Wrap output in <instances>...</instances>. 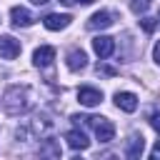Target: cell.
<instances>
[{"label":"cell","mask_w":160,"mask_h":160,"mask_svg":"<svg viewBox=\"0 0 160 160\" xmlns=\"http://www.w3.org/2000/svg\"><path fill=\"white\" fill-rule=\"evenodd\" d=\"M32 105V92L28 85H12L8 92H5V100H2V108L10 112V115H20L25 110H30Z\"/></svg>","instance_id":"6da1fadb"},{"label":"cell","mask_w":160,"mask_h":160,"mask_svg":"<svg viewBox=\"0 0 160 160\" xmlns=\"http://www.w3.org/2000/svg\"><path fill=\"white\" fill-rule=\"evenodd\" d=\"M110 25H112V12H108V10H98L88 20V30H105Z\"/></svg>","instance_id":"9c48e42d"},{"label":"cell","mask_w":160,"mask_h":160,"mask_svg":"<svg viewBox=\"0 0 160 160\" xmlns=\"http://www.w3.org/2000/svg\"><path fill=\"white\" fill-rule=\"evenodd\" d=\"M85 65H88V55H85L82 50H70V52H68V68H70L72 72L85 70Z\"/></svg>","instance_id":"4fadbf2b"},{"label":"cell","mask_w":160,"mask_h":160,"mask_svg":"<svg viewBox=\"0 0 160 160\" xmlns=\"http://www.w3.org/2000/svg\"><path fill=\"white\" fill-rule=\"evenodd\" d=\"M60 2H62V5H75L78 0H60Z\"/></svg>","instance_id":"ffe728a7"},{"label":"cell","mask_w":160,"mask_h":160,"mask_svg":"<svg viewBox=\"0 0 160 160\" xmlns=\"http://www.w3.org/2000/svg\"><path fill=\"white\" fill-rule=\"evenodd\" d=\"M52 60H55V48H50V45H40L32 52L35 68H48V65H52Z\"/></svg>","instance_id":"52a82bcc"},{"label":"cell","mask_w":160,"mask_h":160,"mask_svg":"<svg viewBox=\"0 0 160 160\" xmlns=\"http://www.w3.org/2000/svg\"><path fill=\"white\" fill-rule=\"evenodd\" d=\"M10 20H12V25H15V28H30L35 18H32V12H30L28 8L15 5V8L10 10Z\"/></svg>","instance_id":"8992f818"},{"label":"cell","mask_w":160,"mask_h":160,"mask_svg":"<svg viewBox=\"0 0 160 160\" xmlns=\"http://www.w3.org/2000/svg\"><path fill=\"white\" fill-rule=\"evenodd\" d=\"M92 50L98 52V58H100V60H105V58H110V55H112V50H115V40H112V38H108V35H98V38L92 40Z\"/></svg>","instance_id":"277c9868"},{"label":"cell","mask_w":160,"mask_h":160,"mask_svg":"<svg viewBox=\"0 0 160 160\" xmlns=\"http://www.w3.org/2000/svg\"><path fill=\"white\" fill-rule=\"evenodd\" d=\"M78 100H80V105H85V108H95V105L102 102V92H100L98 88H80V90H78Z\"/></svg>","instance_id":"5b68a950"},{"label":"cell","mask_w":160,"mask_h":160,"mask_svg":"<svg viewBox=\"0 0 160 160\" xmlns=\"http://www.w3.org/2000/svg\"><path fill=\"white\" fill-rule=\"evenodd\" d=\"M78 2H82V5H90V2H95V0H78Z\"/></svg>","instance_id":"44dd1931"},{"label":"cell","mask_w":160,"mask_h":160,"mask_svg":"<svg viewBox=\"0 0 160 160\" xmlns=\"http://www.w3.org/2000/svg\"><path fill=\"white\" fill-rule=\"evenodd\" d=\"M152 58H155V62L160 65V42H155V48H152Z\"/></svg>","instance_id":"ac0fdd59"},{"label":"cell","mask_w":160,"mask_h":160,"mask_svg":"<svg viewBox=\"0 0 160 160\" xmlns=\"http://www.w3.org/2000/svg\"><path fill=\"white\" fill-rule=\"evenodd\" d=\"M115 105L122 112H135L138 108V95L135 92H115Z\"/></svg>","instance_id":"30bf717a"},{"label":"cell","mask_w":160,"mask_h":160,"mask_svg":"<svg viewBox=\"0 0 160 160\" xmlns=\"http://www.w3.org/2000/svg\"><path fill=\"white\" fill-rule=\"evenodd\" d=\"M140 25H142V30H145V32H152V30L158 28V20H155V18H148V15H145V18L140 20Z\"/></svg>","instance_id":"9a60e30c"},{"label":"cell","mask_w":160,"mask_h":160,"mask_svg":"<svg viewBox=\"0 0 160 160\" xmlns=\"http://www.w3.org/2000/svg\"><path fill=\"white\" fill-rule=\"evenodd\" d=\"M88 125L95 130V138L100 142H110L115 138V125L108 118H88Z\"/></svg>","instance_id":"7a4b0ae2"},{"label":"cell","mask_w":160,"mask_h":160,"mask_svg":"<svg viewBox=\"0 0 160 160\" xmlns=\"http://www.w3.org/2000/svg\"><path fill=\"white\" fill-rule=\"evenodd\" d=\"M32 2H35V5H45L48 0H32Z\"/></svg>","instance_id":"7402d4cb"},{"label":"cell","mask_w":160,"mask_h":160,"mask_svg":"<svg viewBox=\"0 0 160 160\" xmlns=\"http://www.w3.org/2000/svg\"><path fill=\"white\" fill-rule=\"evenodd\" d=\"M20 40H15L12 35H0V58L2 60H15L20 55Z\"/></svg>","instance_id":"3957f363"},{"label":"cell","mask_w":160,"mask_h":160,"mask_svg":"<svg viewBox=\"0 0 160 160\" xmlns=\"http://www.w3.org/2000/svg\"><path fill=\"white\" fill-rule=\"evenodd\" d=\"M65 140H68V145L72 150H88V145H90V140H88V135L82 130H70L65 135Z\"/></svg>","instance_id":"7c38bea8"},{"label":"cell","mask_w":160,"mask_h":160,"mask_svg":"<svg viewBox=\"0 0 160 160\" xmlns=\"http://www.w3.org/2000/svg\"><path fill=\"white\" fill-rule=\"evenodd\" d=\"M70 22H72V18L70 15H60V12H50V15L42 18V25L48 30H65Z\"/></svg>","instance_id":"ba28073f"},{"label":"cell","mask_w":160,"mask_h":160,"mask_svg":"<svg viewBox=\"0 0 160 160\" xmlns=\"http://www.w3.org/2000/svg\"><path fill=\"white\" fill-rule=\"evenodd\" d=\"M150 155H152V158H160V142H158V145L150 150Z\"/></svg>","instance_id":"d6986e66"},{"label":"cell","mask_w":160,"mask_h":160,"mask_svg":"<svg viewBox=\"0 0 160 160\" xmlns=\"http://www.w3.org/2000/svg\"><path fill=\"white\" fill-rule=\"evenodd\" d=\"M115 75V68H108V65H98V75Z\"/></svg>","instance_id":"2e32d148"},{"label":"cell","mask_w":160,"mask_h":160,"mask_svg":"<svg viewBox=\"0 0 160 160\" xmlns=\"http://www.w3.org/2000/svg\"><path fill=\"white\" fill-rule=\"evenodd\" d=\"M148 8H150V0H130V10L135 15H142Z\"/></svg>","instance_id":"5bb4252c"},{"label":"cell","mask_w":160,"mask_h":160,"mask_svg":"<svg viewBox=\"0 0 160 160\" xmlns=\"http://www.w3.org/2000/svg\"><path fill=\"white\" fill-rule=\"evenodd\" d=\"M142 150H145V138L142 135H130L128 138V142H125V155L128 158H140L142 155Z\"/></svg>","instance_id":"8fae6325"},{"label":"cell","mask_w":160,"mask_h":160,"mask_svg":"<svg viewBox=\"0 0 160 160\" xmlns=\"http://www.w3.org/2000/svg\"><path fill=\"white\" fill-rule=\"evenodd\" d=\"M150 125H152V128H155V130L160 132V112H155V115L150 118Z\"/></svg>","instance_id":"e0dca14e"}]
</instances>
